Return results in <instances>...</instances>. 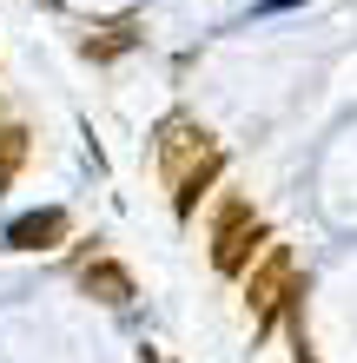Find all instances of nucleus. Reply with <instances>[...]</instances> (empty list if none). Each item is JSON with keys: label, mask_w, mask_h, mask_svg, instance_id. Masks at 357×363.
I'll list each match as a JSON object with an SVG mask.
<instances>
[{"label": "nucleus", "mask_w": 357, "mask_h": 363, "mask_svg": "<svg viewBox=\"0 0 357 363\" xmlns=\"http://www.w3.org/2000/svg\"><path fill=\"white\" fill-rule=\"evenodd\" d=\"M153 159H159V179H165V191H172V211H179V218H192L199 199H205V191L219 185V172H225V145L205 133L192 113L159 119Z\"/></svg>", "instance_id": "obj_1"}, {"label": "nucleus", "mask_w": 357, "mask_h": 363, "mask_svg": "<svg viewBox=\"0 0 357 363\" xmlns=\"http://www.w3.org/2000/svg\"><path fill=\"white\" fill-rule=\"evenodd\" d=\"M265 245H271V231H265L258 211H251V199L225 191L219 211H212V264H219L225 277H245V264L258 258Z\"/></svg>", "instance_id": "obj_2"}, {"label": "nucleus", "mask_w": 357, "mask_h": 363, "mask_svg": "<svg viewBox=\"0 0 357 363\" xmlns=\"http://www.w3.org/2000/svg\"><path fill=\"white\" fill-rule=\"evenodd\" d=\"M291 297H298V258H291L285 245H265L258 258L245 264V304H251V317H278Z\"/></svg>", "instance_id": "obj_3"}, {"label": "nucleus", "mask_w": 357, "mask_h": 363, "mask_svg": "<svg viewBox=\"0 0 357 363\" xmlns=\"http://www.w3.org/2000/svg\"><path fill=\"white\" fill-rule=\"evenodd\" d=\"M79 284H87L99 304H133V271H126L119 258H106V251H93V258H79Z\"/></svg>", "instance_id": "obj_4"}, {"label": "nucleus", "mask_w": 357, "mask_h": 363, "mask_svg": "<svg viewBox=\"0 0 357 363\" xmlns=\"http://www.w3.org/2000/svg\"><path fill=\"white\" fill-rule=\"evenodd\" d=\"M67 245V211L47 205V211H27V218L7 225V251H53Z\"/></svg>", "instance_id": "obj_5"}, {"label": "nucleus", "mask_w": 357, "mask_h": 363, "mask_svg": "<svg viewBox=\"0 0 357 363\" xmlns=\"http://www.w3.org/2000/svg\"><path fill=\"white\" fill-rule=\"evenodd\" d=\"M139 47V20H99V27H79V53L87 60H119Z\"/></svg>", "instance_id": "obj_6"}, {"label": "nucleus", "mask_w": 357, "mask_h": 363, "mask_svg": "<svg viewBox=\"0 0 357 363\" xmlns=\"http://www.w3.org/2000/svg\"><path fill=\"white\" fill-rule=\"evenodd\" d=\"M27 152H33V133H27V125H0V185H13V179H20Z\"/></svg>", "instance_id": "obj_7"}]
</instances>
